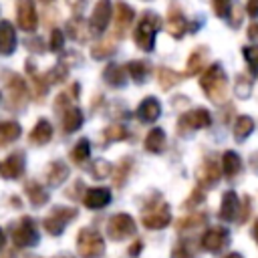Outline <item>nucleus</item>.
<instances>
[{"instance_id": "423d86ee", "label": "nucleus", "mask_w": 258, "mask_h": 258, "mask_svg": "<svg viewBox=\"0 0 258 258\" xmlns=\"http://www.w3.org/2000/svg\"><path fill=\"white\" fill-rule=\"evenodd\" d=\"M212 125V115L208 109H191V111H185L179 119H177V133L183 135V133H189V131H196V129H206Z\"/></svg>"}, {"instance_id": "2eb2a0df", "label": "nucleus", "mask_w": 258, "mask_h": 258, "mask_svg": "<svg viewBox=\"0 0 258 258\" xmlns=\"http://www.w3.org/2000/svg\"><path fill=\"white\" fill-rule=\"evenodd\" d=\"M167 30L173 38H181L185 32H187V22H185V16L183 12L179 10L177 4H171L169 12H167Z\"/></svg>"}, {"instance_id": "dca6fc26", "label": "nucleus", "mask_w": 258, "mask_h": 258, "mask_svg": "<svg viewBox=\"0 0 258 258\" xmlns=\"http://www.w3.org/2000/svg\"><path fill=\"white\" fill-rule=\"evenodd\" d=\"M133 18H135V12H133V8L127 4V2H117L115 4V14H113V20H115V32L117 34H121L123 36V32L129 28V24L133 22Z\"/></svg>"}, {"instance_id": "f257e3e1", "label": "nucleus", "mask_w": 258, "mask_h": 258, "mask_svg": "<svg viewBox=\"0 0 258 258\" xmlns=\"http://www.w3.org/2000/svg\"><path fill=\"white\" fill-rule=\"evenodd\" d=\"M200 89L214 103L226 99V93H228V77H226V73H224V69H222L220 62H214V64H210L204 71V75L200 77Z\"/></svg>"}, {"instance_id": "2f4dec72", "label": "nucleus", "mask_w": 258, "mask_h": 258, "mask_svg": "<svg viewBox=\"0 0 258 258\" xmlns=\"http://www.w3.org/2000/svg\"><path fill=\"white\" fill-rule=\"evenodd\" d=\"M67 28H69L71 38H75V40H79V42H85V40H87V36H89V24H87L81 16H77V18L69 20Z\"/></svg>"}, {"instance_id": "8fccbe9b", "label": "nucleus", "mask_w": 258, "mask_h": 258, "mask_svg": "<svg viewBox=\"0 0 258 258\" xmlns=\"http://www.w3.org/2000/svg\"><path fill=\"white\" fill-rule=\"evenodd\" d=\"M26 44L32 46L30 50H34V52H42V40H40V38H32V40H28Z\"/></svg>"}, {"instance_id": "6e6552de", "label": "nucleus", "mask_w": 258, "mask_h": 258, "mask_svg": "<svg viewBox=\"0 0 258 258\" xmlns=\"http://www.w3.org/2000/svg\"><path fill=\"white\" fill-rule=\"evenodd\" d=\"M141 222L145 228L149 230H161L165 226H169L171 222V212H169V206L165 202H157L155 206L147 208L141 216Z\"/></svg>"}, {"instance_id": "0eeeda50", "label": "nucleus", "mask_w": 258, "mask_h": 258, "mask_svg": "<svg viewBox=\"0 0 258 258\" xmlns=\"http://www.w3.org/2000/svg\"><path fill=\"white\" fill-rule=\"evenodd\" d=\"M10 232H12V242L18 248H30L38 244V230L34 226V220L28 216H24L18 224H14Z\"/></svg>"}, {"instance_id": "72a5a7b5", "label": "nucleus", "mask_w": 258, "mask_h": 258, "mask_svg": "<svg viewBox=\"0 0 258 258\" xmlns=\"http://www.w3.org/2000/svg\"><path fill=\"white\" fill-rule=\"evenodd\" d=\"M206 224V216L204 214H194V216H183L177 220V232H191V230H198Z\"/></svg>"}, {"instance_id": "c9c22d12", "label": "nucleus", "mask_w": 258, "mask_h": 258, "mask_svg": "<svg viewBox=\"0 0 258 258\" xmlns=\"http://www.w3.org/2000/svg\"><path fill=\"white\" fill-rule=\"evenodd\" d=\"M250 91H252V81H250L246 75H238V77H236V83H234V93H236V97L248 99V97H250Z\"/></svg>"}, {"instance_id": "603ef678", "label": "nucleus", "mask_w": 258, "mask_h": 258, "mask_svg": "<svg viewBox=\"0 0 258 258\" xmlns=\"http://www.w3.org/2000/svg\"><path fill=\"white\" fill-rule=\"evenodd\" d=\"M248 38L258 40V22H256V24H252V26L248 28Z\"/></svg>"}, {"instance_id": "7c9ffc66", "label": "nucleus", "mask_w": 258, "mask_h": 258, "mask_svg": "<svg viewBox=\"0 0 258 258\" xmlns=\"http://www.w3.org/2000/svg\"><path fill=\"white\" fill-rule=\"evenodd\" d=\"M127 71H129V75H131V79L135 83H145V79L151 73V67H149L147 60H129L127 62Z\"/></svg>"}, {"instance_id": "37998d69", "label": "nucleus", "mask_w": 258, "mask_h": 258, "mask_svg": "<svg viewBox=\"0 0 258 258\" xmlns=\"http://www.w3.org/2000/svg\"><path fill=\"white\" fill-rule=\"evenodd\" d=\"M212 4H214V12L218 14V18L230 16V10H232V2L230 0H212Z\"/></svg>"}, {"instance_id": "79ce46f5", "label": "nucleus", "mask_w": 258, "mask_h": 258, "mask_svg": "<svg viewBox=\"0 0 258 258\" xmlns=\"http://www.w3.org/2000/svg\"><path fill=\"white\" fill-rule=\"evenodd\" d=\"M131 157H125L121 163H119V171L115 173V185H123L125 183V179H127V173H129V169H131Z\"/></svg>"}, {"instance_id": "c85d7f7f", "label": "nucleus", "mask_w": 258, "mask_h": 258, "mask_svg": "<svg viewBox=\"0 0 258 258\" xmlns=\"http://www.w3.org/2000/svg\"><path fill=\"white\" fill-rule=\"evenodd\" d=\"M24 191H26V196H28V200H30V204H32L34 208L44 206V204L48 202L46 189H44L40 183H36V181H28L26 187H24Z\"/></svg>"}, {"instance_id": "ddd939ff", "label": "nucleus", "mask_w": 258, "mask_h": 258, "mask_svg": "<svg viewBox=\"0 0 258 258\" xmlns=\"http://www.w3.org/2000/svg\"><path fill=\"white\" fill-rule=\"evenodd\" d=\"M202 248L206 252H220L228 246V230L226 228H210L204 236H202Z\"/></svg>"}, {"instance_id": "5fc2aeb1", "label": "nucleus", "mask_w": 258, "mask_h": 258, "mask_svg": "<svg viewBox=\"0 0 258 258\" xmlns=\"http://www.w3.org/2000/svg\"><path fill=\"white\" fill-rule=\"evenodd\" d=\"M252 234H254V240L258 242V220H256V224H254V230H252Z\"/></svg>"}, {"instance_id": "864d4df0", "label": "nucleus", "mask_w": 258, "mask_h": 258, "mask_svg": "<svg viewBox=\"0 0 258 258\" xmlns=\"http://www.w3.org/2000/svg\"><path fill=\"white\" fill-rule=\"evenodd\" d=\"M4 244H6V234H4V230L0 228V250L4 248Z\"/></svg>"}, {"instance_id": "9d476101", "label": "nucleus", "mask_w": 258, "mask_h": 258, "mask_svg": "<svg viewBox=\"0 0 258 258\" xmlns=\"http://www.w3.org/2000/svg\"><path fill=\"white\" fill-rule=\"evenodd\" d=\"M16 20L24 32H34L38 26V14L32 0H18L16 2Z\"/></svg>"}, {"instance_id": "a211bd4d", "label": "nucleus", "mask_w": 258, "mask_h": 258, "mask_svg": "<svg viewBox=\"0 0 258 258\" xmlns=\"http://www.w3.org/2000/svg\"><path fill=\"white\" fill-rule=\"evenodd\" d=\"M238 210H240V202L234 189L224 191L222 196V206H220V218L224 222H232L234 218H238Z\"/></svg>"}, {"instance_id": "20e7f679", "label": "nucleus", "mask_w": 258, "mask_h": 258, "mask_svg": "<svg viewBox=\"0 0 258 258\" xmlns=\"http://www.w3.org/2000/svg\"><path fill=\"white\" fill-rule=\"evenodd\" d=\"M77 250L83 258H99L105 252V240L91 228H83L77 236Z\"/></svg>"}, {"instance_id": "f8f14e48", "label": "nucleus", "mask_w": 258, "mask_h": 258, "mask_svg": "<svg viewBox=\"0 0 258 258\" xmlns=\"http://www.w3.org/2000/svg\"><path fill=\"white\" fill-rule=\"evenodd\" d=\"M111 16H113V12H111V0H97L95 8H93V12H91V18H89L91 30H93L95 34H101V32L107 28Z\"/></svg>"}, {"instance_id": "49530a36", "label": "nucleus", "mask_w": 258, "mask_h": 258, "mask_svg": "<svg viewBox=\"0 0 258 258\" xmlns=\"http://www.w3.org/2000/svg\"><path fill=\"white\" fill-rule=\"evenodd\" d=\"M252 200L250 198H244V208H242V214L238 216V222H246V218H248V212L252 210V204H250Z\"/></svg>"}, {"instance_id": "5701e85b", "label": "nucleus", "mask_w": 258, "mask_h": 258, "mask_svg": "<svg viewBox=\"0 0 258 258\" xmlns=\"http://www.w3.org/2000/svg\"><path fill=\"white\" fill-rule=\"evenodd\" d=\"M240 169H242V159H240V155H238L236 151H226V153L222 155V171H224V175H226L228 179H232L234 175L240 173Z\"/></svg>"}, {"instance_id": "ea45409f", "label": "nucleus", "mask_w": 258, "mask_h": 258, "mask_svg": "<svg viewBox=\"0 0 258 258\" xmlns=\"http://www.w3.org/2000/svg\"><path fill=\"white\" fill-rule=\"evenodd\" d=\"M67 77H69V69H67V64H62V62H58L54 69H50V71L44 75V79H46L48 85H50V83H62V81H67Z\"/></svg>"}, {"instance_id": "c756f323", "label": "nucleus", "mask_w": 258, "mask_h": 258, "mask_svg": "<svg viewBox=\"0 0 258 258\" xmlns=\"http://www.w3.org/2000/svg\"><path fill=\"white\" fill-rule=\"evenodd\" d=\"M69 177V167L67 163L62 161H52L50 167H48V173H46V179H48V185H60L64 179Z\"/></svg>"}, {"instance_id": "58836bf2", "label": "nucleus", "mask_w": 258, "mask_h": 258, "mask_svg": "<svg viewBox=\"0 0 258 258\" xmlns=\"http://www.w3.org/2000/svg\"><path fill=\"white\" fill-rule=\"evenodd\" d=\"M115 52V42L113 40H105V42H97L93 48H91V54L93 58H107Z\"/></svg>"}, {"instance_id": "f03ea898", "label": "nucleus", "mask_w": 258, "mask_h": 258, "mask_svg": "<svg viewBox=\"0 0 258 258\" xmlns=\"http://www.w3.org/2000/svg\"><path fill=\"white\" fill-rule=\"evenodd\" d=\"M0 77H2V83L8 91V107L14 111L24 109L28 103V89H26L24 77H20L14 71H6V69L0 73Z\"/></svg>"}, {"instance_id": "4d7b16f0", "label": "nucleus", "mask_w": 258, "mask_h": 258, "mask_svg": "<svg viewBox=\"0 0 258 258\" xmlns=\"http://www.w3.org/2000/svg\"><path fill=\"white\" fill-rule=\"evenodd\" d=\"M42 2H46V4H48V2H52V0H42Z\"/></svg>"}, {"instance_id": "a878e982", "label": "nucleus", "mask_w": 258, "mask_h": 258, "mask_svg": "<svg viewBox=\"0 0 258 258\" xmlns=\"http://www.w3.org/2000/svg\"><path fill=\"white\" fill-rule=\"evenodd\" d=\"M157 81H159V87H161L163 91H169L171 87H175V85H179V83L183 81V73H175L173 69L161 67V69L157 71Z\"/></svg>"}, {"instance_id": "09e8293b", "label": "nucleus", "mask_w": 258, "mask_h": 258, "mask_svg": "<svg viewBox=\"0 0 258 258\" xmlns=\"http://www.w3.org/2000/svg\"><path fill=\"white\" fill-rule=\"evenodd\" d=\"M246 12H248V16L256 18V16H258V0H248V4H246Z\"/></svg>"}, {"instance_id": "412c9836", "label": "nucleus", "mask_w": 258, "mask_h": 258, "mask_svg": "<svg viewBox=\"0 0 258 258\" xmlns=\"http://www.w3.org/2000/svg\"><path fill=\"white\" fill-rule=\"evenodd\" d=\"M52 137V125L46 121V119H38L34 129L30 131V141L34 145H46Z\"/></svg>"}, {"instance_id": "4be33fe9", "label": "nucleus", "mask_w": 258, "mask_h": 258, "mask_svg": "<svg viewBox=\"0 0 258 258\" xmlns=\"http://www.w3.org/2000/svg\"><path fill=\"white\" fill-rule=\"evenodd\" d=\"M167 145V139H165V131L159 129V127H153L147 137H145V149L149 153H161Z\"/></svg>"}, {"instance_id": "13d9d810", "label": "nucleus", "mask_w": 258, "mask_h": 258, "mask_svg": "<svg viewBox=\"0 0 258 258\" xmlns=\"http://www.w3.org/2000/svg\"><path fill=\"white\" fill-rule=\"evenodd\" d=\"M62 258H71V256H62Z\"/></svg>"}, {"instance_id": "6ab92c4d", "label": "nucleus", "mask_w": 258, "mask_h": 258, "mask_svg": "<svg viewBox=\"0 0 258 258\" xmlns=\"http://www.w3.org/2000/svg\"><path fill=\"white\" fill-rule=\"evenodd\" d=\"M159 115H161V105H159V101L153 99V97H145V99L139 103V107H137V117H139V121H143V123H153Z\"/></svg>"}, {"instance_id": "b1692460", "label": "nucleus", "mask_w": 258, "mask_h": 258, "mask_svg": "<svg viewBox=\"0 0 258 258\" xmlns=\"http://www.w3.org/2000/svg\"><path fill=\"white\" fill-rule=\"evenodd\" d=\"M206 58H208V48H206V46H198V48L189 54V58H187V69H185L183 77H191V75L200 73L202 67H204V62H206Z\"/></svg>"}, {"instance_id": "e433bc0d", "label": "nucleus", "mask_w": 258, "mask_h": 258, "mask_svg": "<svg viewBox=\"0 0 258 258\" xmlns=\"http://www.w3.org/2000/svg\"><path fill=\"white\" fill-rule=\"evenodd\" d=\"M127 129L123 127V125H109V127H105V131H103V139L109 143V141H121V139H127Z\"/></svg>"}, {"instance_id": "4c0bfd02", "label": "nucleus", "mask_w": 258, "mask_h": 258, "mask_svg": "<svg viewBox=\"0 0 258 258\" xmlns=\"http://www.w3.org/2000/svg\"><path fill=\"white\" fill-rule=\"evenodd\" d=\"M111 171H113V165L109 161H105V159H95L93 165H91V175L95 179H105Z\"/></svg>"}, {"instance_id": "3c124183", "label": "nucleus", "mask_w": 258, "mask_h": 258, "mask_svg": "<svg viewBox=\"0 0 258 258\" xmlns=\"http://www.w3.org/2000/svg\"><path fill=\"white\" fill-rule=\"evenodd\" d=\"M141 248H143V244H141L139 240H137V242H133V244L129 246V256H139Z\"/></svg>"}, {"instance_id": "de8ad7c7", "label": "nucleus", "mask_w": 258, "mask_h": 258, "mask_svg": "<svg viewBox=\"0 0 258 258\" xmlns=\"http://www.w3.org/2000/svg\"><path fill=\"white\" fill-rule=\"evenodd\" d=\"M202 200H204V194H202L200 189H194V194H191V198L187 200V204H185V206H187V208H191V206H196V204H200Z\"/></svg>"}, {"instance_id": "7ed1b4c3", "label": "nucleus", "mask_w": 258, "mask_h": 258, "mask_svg": "<svg viewBox=\"0 0 258 258\" xmlns=\"http://www.w3.org/2000/svg\"><path fill=\"white\" fill-rule=\"evenodd\" d=\"M159 26H161L159 16L153 14V12H145V14L141 16V20L137 22V28L133 30V40H135V44H137L141 50H145V52L153 50V46H155V34H157V30H159Z\"/></svg>"}, {"instance_id": "f3484780", "label": "nucleus", "mask_w": 258, "mask_h": 258, "mask_svg": "<svg viewBox=\"0 0 258 258\" xmlns=\"http://www.w3.org/2000/svg\"><path fill=\"white\" fill-rule=\"evenodd\" d=\"M111 202V191L107 187H91L83 196V204L89 210H101Z\"/></svg>"}, {"instance_id": "c03bdc74", "label": "nucleus", "mask_w": 258, "mask_h": 258, "mask_svg": "<svg viewBox=\"0 0 258 258\" xmlns=\"http://www.w3.org/2000/svg\"><path fill=\"white\" fill-rule=\"evenodd\" d=\"M62 48H64V34H62L58 28H54V30L50 32V50L60 52Z\"/></svg>"}, {"instance_id": "1a4fd4ad", "label": "nucleus", "mask_w": 258, "mask_h": 258, "mask_svg": "<svg viewBox=\"0 0 258 258\" xmlns=\"http://www.w3.org/2000/svg\"><path fill=\"white\" fill-rule=\"evenodd\" d=\"M135 230H137L135 220L129 214H115V216H111V220L107 224V234L113 240H125L129 236H133Z\"/></svg>"}, {"instance_id": "f704fd0d", "label": "nucleus", "mask_w": 258, "mask_h": 258, "mask_svg": "<svg viewBox=\"0 0 258 258\" xmlns=\"http://www.w3.org/2000/svg\"><path fill=\"white\" fill-rule=\"evenodd\" d=\"M89 155H91V143H89V139H79L77 145H75L73 151H71V159H73L77 165H81L83 161L89 159Z\"/></svg>"}, {"instance_id": "aec40b11", "label": "nucleus", "mask_w": 258, "mask_h": 258, "mask_svg": "<svg viewBox=\"0 0 258 258\" xmlns=\"http://www.w3.org/2000/svg\"><path fill=\"white\" fill-rule=\"evenodd\" d=\"M16 48V32L8 20H0V52L12 54Z\"/></svg>"}, {"instance_id": "4468645a", "label": "nucleus", "mask_w": 258, "mask_h": 258, "mask_svg": "<svg viewBox=\"0 0 258 258\" xmlns=\"http://www.w3.org/2000/svg\"><path fill=\"white\" fill-rule=\"evenodd\" d=\"M196 177H198V183H200L202 187H212V185H216L218 179H220L218 161H216L214 157H206V159L202 161V165L198 167Z\"/></svg>"}, {"instance_id": "9b49d317", "label": "nucleus", "mask_w": 258, "mask_h": 258, "mask_svg": "<svg viewBox=\"0 0 258 258\" xmlns=\"http://www.w3.org/2000/svg\"><path fill=\"white\" fill-rule=\"evenodd\" d=\"M24 165H26V157L22 151H14L8 157H4L0 161V175L4 179H18L24 173Z\"/></svg>"}, {"instance_id": "cd10ccee", "label": "nucleus", "mask_w": 258, "mask_h": 258, "mask_svg": "<svg viewBox=\"0 0 258 258\" xmlns=\"http://www.w3.org/2000/svg\"><path fill=\"white\" fill-rule=\"evenodd\" d=\"M81 125H83V113H81V109L69 107V109L64 111V117H62V129H64V133L79 131Z\"/></svg>"}, {"instance_id": "bb28decb", "label": "nucleus", "mask_w": 258, "mask_h": 258, "mask_svg": "<svg viewBox=\"0 0 258 258\" xmlns=\"http://www.w3.org/2000/svg\"><path fill=\"white\" fill-rule=\"evenodd\" d=\"M103 79L111 85V87H123L125 85V69L117 62H111L105 67L103 71Z\"/></svg>"}, {"instance_id": "a19ab883", "label": "nucleus", "mask_w": 258, "mask_h": 258, "mask_svg": "<svg viewBox=\"0 0 258 258\" xmlns=\"http://www.w3.org/2000/svg\"><path fill=\"white\" fill-rule=\"evenodd\" d=\"M242 54H244L250 71L254 75H258V46H244L242 48Z\"/></svg>"}, {"instance_id": "393cba45", "label": "nucleus", "mask_w": 258, "mask_h": 258, "mask_svg": "<svg viewBox=\"0 0 258 258\" xmlns=\"http://www.w3.org/2000/svg\"><path fill=\"white\" fill-rule=\"evenodd\" d=\"M20 133H22L20 123H16V121H2L0 123V147L16 141L20 137Z\"/></svg>"}, {"instance_id": "a18cd8bd", "label": "nucleus", "mask_w": 258, "mask_h": 258, "mask_svg": "<svg viewBox=\"0 0 258 258\" xmlns=\"http://www.w3.org/2000/svg\"><path fill=\"white\" fill-rule=\"evenodd\" d=\"M171 258H194V252L189 250V246H187L185 242H179V244L173 246Z\"/></svg>"}, {"instance_id": "473e14b6", "label": "nucleus", "mask_w": 258, "mask_h": 258, "mask_svg": "<svg viewBox=\"0 0 258 258\" xmlns=\"http://www.w3.org/2000/svg\"><path fill=\"white\" fill-rule=\"evenodd\" d=\"M232 131H234V137H236L238 141H244V139L254 131V121H252V117H248V115H240V117L236 119Z\"/></svg>"}, {"instance_id": "6e6d98bb", "label": "nucleus", "mask_w": 258, "mask_h": 258, "mask_svg": "<svg viewBox=\"0 0 258 258\" xmlns=\"http://www.w3.org/2000/svg\"><path fill=\"white\" fill-rule=\"evenodd\" d=\"M224 258H244V256L238 254V252H232V254H228V256H224Z\"/></svg>"}, {"instance_id": "39448f33", "label": "nucleus", "mask_w": 258, "mask_h": 258, "mask_svg": "<svg viewBox=\"0 0 258 258\" xmlns=\"http://www.w3.org/2000/svg\"><path fill=\"white\" fill-rule=\"evenodd\" d=\"M77 214H79V212H77L75 208L56 206V208L42 220V228H44L48 234H52V236H60L62 230L67 228V224L77 218Z\"/></svg>"}]
</instances>
